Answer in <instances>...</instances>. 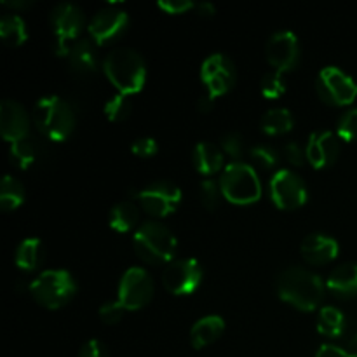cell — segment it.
Wrapping results in <instances>:
<instances>
[{"mask_svg":"<svg viewBox=\"0 0 357 357\" xmlns=\"http://www.w3.org/2000/svg\"><path fill=\"white\" fill-rule=\"evenodd\" d=\"M278 295L295 309L312 312L323 300L324 286L314 272L303 267H289L279 275Z\"/></svg>","mask_w":357,"mask_h":357,"instance_id":"obj_1","label":"cell"},{"mask_svg":"<svg viewBox=\"0 0 357 357\" xmlns=\"http://www.w3.org/2000/svg\"><path fill=\"white\" fill-rule=\"evenodd\" d=\"M103 72L119 91V94L131 96V94L139 93L145 86L146 66L142 54L135 49H112L103 61Z\"/></svg>","mask_w":357,"mask_h":357,"instance_id":"obj_2","label":"cell"},{"mask_svg":"<svg viewBox=\"0 0 357 357\" xmlns=\"http://www.w3.org/2000/svg\"><path fill=\"white\" fill-rule=\"evenodd\" d=\"M33 122L45 138L65 142L75 129V112L63 98L45 96L35 105Z\"/></svg>","mask_w":357,"mask_h":357,"instance_id":"obj_3","label":"cell"},{"mask_svg":"<svg viewBox=\"0 0 357 357\" xmlns=\"http://www.w3.org/2000/svg\"><path fill=\"white\" fill-rule=\"evenodd\" d=\"M135 251L143 261L152 265L171 264L176 253V237L167 227L157 222H146L136 230Z\"/></svg>","mask_w":357,"mask_h":357,"instance_id":"obj_4","label":"cell"},{"mask_svg":"<svg viewBox=\"0 0 357 357\" xmlns=\"http://www.w3.org/2000/svg\"><path fill=\"white\" fill-rule=\"evenodd\" d=\"M222 194L232 204L248 206L261 197V183L255 167L244 162H232L220 178Z\"/></svg>","mask_w":357,"mask_h":357,"instance_id":"obj_5","label":"cell"},{"mask_svg":"<svg viewBox=\"0 0 357 357\" xmlns=\"http://www.w3.org/2000/svg\"><path fill=\"white\" fill-rule=\"evenodd\" d=\"M30 293L38 305L49 310L65 307L75 296L77 284L66 271H45L30 284Z\"/></svg>","mask_w":357,"mask_h":357,"instance_id":"obj_6","label":"cell"},{"mask_svg":"<svg viewBox=\"0 0 357 357\" xmlns=\"http://www.w3.org/2000/svg\"><path fill=\"white\" fill-rule=\"evenodd\" d=\"M316 89L321 100L331 107L351 105L357 96V84L335 66H326L324 70H321Z\"/></svg>","mask_w":357,"mask_h":357,"instance_id":"obj_7","label":"cell"},{"mask_svg":"<svg viewBox=\"0 0 357 357\" xmlns=\"http://www.w3.org/2000/svg\"><path fill=\"white\" fill-rule=\"evenodd\" d=\"M51 26L56 38V52L58 56H68L72 45L79 40L84 28V14L73 3H59L51 14Z\"/></svg>","mask_w":357,"mask_h":357,"instance_id":"obj_8","label":"cell"},{"mask_svg":"<svg viewBox=\"0 0 357 357\" xmlns=\"http://www.w3.org/2000/svg\"><path fill=\"white\" fill-rule=\"evenodd\" d=\"M139 206L153 218H166L176 211L181 202V190L173 181H155L138 194Z\"/></svg>","mask_w":357,"mask_h":357,"instance_id":"obj_9","label":"cell"},{"mask_svg":"<svg viewBox=\"0 0 357 357\" xmlns=\"http://www.w3.org/2000/svg\"><path fill=\"white\" fill-rule=\"evenodd\" d=\"M153 298V281L149 272L132 267L122 275L117 302L126 310H139Z\"/></svg>","mask_w":357,"mask_h":357,"instance_id":"obj_10","label":"cell"},{"mask_svg":"<svg viewBox=\"0 0 357 357\" xmlns=\"http://www.w3.org/2000/svg\"><path fill=\"white\" fill-rule=\"evenodd\" d=\"M202 281V268L194 258H183L167 264L162 274L164 288L173 295H190Z\"/></svg>","mask_w":357,"mask_h":357,"instance_id":"obj_11","label":"cell"},{"mask_svg":"<svg viewBox=\"0 0 357 357\" xmlns=\"http://www.w3.org/2000/svg\"><path fill=\"white\" fill-rule=\"evenodd\" d=\"M271 197L279 209L302 208L307 202L305 183L293 171L281 169L271 180Z\"/></svg>","mask_w":357,"mask_h":357,"instance_id":"obj_12","label":"cell"},{"mask_svg":"<svg viewBox=\"0 0 357 357\" xmlns=\"http://www.w3.org/2000/svg\"><path fill=\"white\" fill-rule=\"evenodd\" d=\"M201 79L209 96H222V94L229 93L236 84V66L227 56L213 54L202 63Z\"/></svg>","mask_w":357,"mask_h":357,"instance_id":"obj_13","label":"cell"},{"mask_svg":"<svg viewBox=\"0 0 357 357\" xmlns=\"http://www.w3.org/2000/svg\"><path fill=\"white\" fill-rule=\"evenodd\" d=\"M128 24L129 17L126 10L117 9V7H105L100 13L94 14L87 30L94 44L107 45L117 40L128 30Z\"/></svg>","mask_w":357,"mask_h":357,"instance_id":"obj_14","label":"cell"},{"mask_svg":"<svg viewBox=\"0 0 357 357\" xmlns=\"http://www.w3.org/2000/svg\"><path fill=\"white\" fill-rule=\"evenodd\" d=\"M265 56H267V61L275 68V72H289L298 65V38L291 31H278L268 38Z\"/></svg>","mask_w":357,"mask_h":357,"instance_id":"obj_15","label":"cell"},{"mask_svg":"<svg viewBox=\"0 0 357 357\" xmlns=\"http://www.w3.org/2000/svg\"><path fill=\"white\" fill-rule=\"evenodd\" d=\"M307 159L316 169H324L337 162L340 153V138L331 131H316L307 143Z\"/></svg>","mask_w":357,"mask_h":357,"instance_id":"obj_16","label":"cell"},{"mask_svg":"<svg viewBox=\"0 0 357 357\" xmlns=\"http://www.w3.org/2000/svg\"><path fill=\"white\" fill-rule=\"evenodd\" d=\"M0 131H2V138L9 143L28 138L30 119H28L26 110L17 101L3 100L0 103Z\"/></svg>","mask_w":357,"mask_h":357,"instance_id":"obj_17","label":"cell"},{"mask_svg":"<svg viewBox=\"0 0 357 357\" xmlns=\"http://www.w3.org/2000/svg\"><path fill=\"white\" fill-rule=\"evenodd\" d=\"M302 258L310 265H326L338 257V243L323 234H312L302 243Z\"/></svg>","mask_w":357,"mask_h":357,"instance_id":"obj_18","label":"cell"},{"mask_svg":"<svg viewBox=\"0 0 357 357\" xmlns=\"http://www.w3.org/2000/svg\"><path fill=\"white\" fill-rule=\"evenodd\" d=\"M68 61L73 72L79 73V75H93L98 68L96 44L89 38H79L70 49Z\"/></svg>","mask_w":357,"mask_h":357,"instance_id":"obj_19","label":"cell"},{"mask_svg":"<svg viewBox=\"0 0 357 357\" xmlns=\"http://www.w3.org/2000/svg\"><path fill=\"white\" fill-rule=\"evenodd\" d=\"M328 289L340 300L357 296V264H344L335 268L328 278Z\"/></svg>","mask_w":357,"mask_h":357,"instance_id":"obj_20","label":"cell"},{"mask_svg":"<svg viewBox=\"0 0 357 357\" xmlns=\"http://www.w3.org/2000/svg\"><path fill=\"white\" fill-rule=\"evenodd\" d=\"M225 330V323L220 316L202 317L201 321L192 326L190 331V344L194 349H202L206 345H211L213 342L218 340Z\"/></svg>","mask_w":357,"mask_h":357,"instance_id":"obj_21","label":"cell"},{"mask_svg":"<svg viewBox=\"0 0 357 357\" xmlns=\"http://www.w3.org/2000/svg\"><path fill=\"white\" fill-rule=\"evenodd\" d=\"M194 166L201 174H215L223 167V153L215 143L202 142L194 150Z\"/></svg>","mask_w":357,"mask_h":357,"instance_id":"obj_22","label":"cell"},{"mask_svg":"<svg viewBox=\"0 0 357 357\" xmlns=\"http://www.w3.org/2000/svg\"><path fill=\"white\" fill-rule=\"evenodd\" d=\"M110 227L117 232L126 234L139 223V208L131 201H122L110 209Z\"/></svg>","mask_w":357,"mask_h":357,"instance_id":"obj_23","label":"cell"},{"mask_svg":"<svg viewBox=\"0 0 357 357\" xmlns=\"http://www.w3.org/2000/svg\"><path fill=\"white\" fill-rule=\"evenodd\" d=\"M0 37L9 47H20L26 42L28 31L24 21L16 14H7L0 21Z\"/></svg>","mask_w":357,"mask_h":357,"instance_id":"obj_24","label":"cell"},{"mask_svg":"<svg viewBox=\"0 0 357 357\" xmlns=\"http://www.w3.org/2000/svg\"><path fill=\"white\" fill-rule=\"evenodd\" d=\"M42 243L37 237H30V239H24L23 243L17 246L16 251V265L21 271L31 272L40 265L42 261Z\"/></svg>","mask_w":357,"mask_h":357,"instance_id":"obj_25","label":"cell"},{"mask_svg":"<svg viewBox=\"0 0 357 357\" xmlns=\"http://www.w3.org/2000/svg\"><path fill=\"white\" fill-rule=\"evenodd\" d=\"M293 124H295L293 115L286 108H272L261 117V131L272 136L286 135L291 131Z\"/></svg>","mask_w":357,"mask_h":357,"instance_id":"obj_26","label":"cell"},{"mask_svg":"<svg viewBox=\"0 0 357 357\" xmlns=\"http://www.w3.org/2000/svg\"><path fill=\"white\" fill-rule=\"evenodd\" d=\"M24 201V187L10 174H6L0 185V208L3 211H14Z\"/></svg>","mask_w":357,"mask_h":357,"instance_id":"obj_27","label":"cell"},{"mask_svg":"<svg viewBox=\"0 0 357 357\" xmlns=\"http://www.w3.org/2000/svg\"><path fill=\"white\" fill-rule=\"evenodd\" d=\"M345 317L335 307H324L319 312V321H317V331L324 337L337 338L344 333Z\"/></svg>","mask_w":357,"mask_h":357,"instance_id":"obj_28","label":"cell"},{"mask_svg":"<svg viewBox=\"0 0 357 357\" xmlns=\"http://www.w3.org/2000/svg\"><path fill=\"white\" fill-rule=\"evenodd\" d=\"M37 159V146L30 138L10 143V162L20 169H28Z\"/></svg>","mask_w":357,"mask_h":357,"instance_id":"obj_29","label":"cell"},{"mask_svg":"<svg viewBox=\"0 0 357 357\" xmlns=\"http://www.w3.org/2000/svg\"><path fill=\"white\" fill-rule=\"evenodd\" d=\"M132 112V101L131 98L126 94H115L112 100L107 101L105 105V115L110 122H122L131 115Z\"/></svg>","mask_w":357,"mask_h":357,"instance_id":"obj_30","label":"cell"},{"mask_svg":"<svg viewBox=\"0 0 357 357\" xmlns=\"http://www.w3.org/2000/svg\"><path fill=\"white\" fill-rule=\"evenodd\" d=\"M261 94L268 100H278L286 93V82L281 72H268L265 73L260 84Z\"/></svg>","mask_w":357,"mask_h":357,"instance_id":"obj_31","label":"cell"},{"mask_svg":"<svg viewBox=\"0 0 357 357\" xmlns=\"http://www.w3.org/2000/svg\"><path fill=\"white\" fill-rule=\"evenodd\" d=\"M250 155L251 159H253V162L257 164V166L264 167V169H272V167H275L279 164V153L268 145L253 146Z\"/></svg>","mask_w":357,"mask_h":357,"instance_id":"obj_32","label":"cell"},{"mask_svg":"<svg viewBox=\"0 0 357 357\" xmlns=\"http://www.w3.org/2000/svg\"><path fill=\"white\" fill-rule=\"evenodd\" d=\"M220 195H223L222 187L215 180H204L199 187V199H201L202 206L209 211H213L218 206Z\"/></svg>","mask_w":357,"mask_h":357,"instance_id":"obj_33","label":"cell"},{"mask_svg":"<svg viewBox=\"0 0 357 357\" xmlns=\"http://www.w3.org/2000/svg\"><path fill=\"white\" fill-rule=\"evenodd\" d=\"M337 136L344 139V142H354V139H357V108L342 115L340 122H338Z\"/></svg>","mask_w":357,"mask_h":357,"instance_id":"obj_34","label":"cell"},{"mask_svg":"<svg viewBox=\"0 0 357 357\" xmlns=\"http://www.w3.org/2000/svg\"><path fill=\"white\" fill-rule=\"evenodd\" d=\"M222 149L223 152H225L229 157H232V159H241L244 152L243 139H241V136L236 135V132L225 135L222 138Z\"/></svg>","mask_w":357,"mask_h":357,"instance_id":"obj_35","label":"cell"},{"mask_svg":"<svg viewBox=\"0 0 357 357\" xmlns=\"http://www.w3.org/2000/svg\"><path fill=\"white\" fill-rule=\"evenodd\" d=\"M131 150L136 157L149 159V157L155 155L157 150H159V146H157V142L153 138H138L132 142Z\"/></svg>","mask_w":357,"mask_h":357,"instance_id":"obj_36","label":"cell"},{"mask_svg":"<svg viewBox=\"0 0 357 357\" xmlns=\"http://www.w3.org/2000/svg\"><path fill=\"white\" fill-rule=\"evenodd\" d=\"M126 314V309L119 302H108L100 309V317L105 324H117Z\"/></svg>","mask_w":357,"mask_h":357,"instance_id":"obj_37","label":"cell"},{"mask_svg":"<svg viewBox=\"0 0 357 357\" xmlns=\"http://www.w3.org/2000/svg\"><path fill=\"white\" fill-rule=\"evenodd\" d=\"M157 6L167 14H183L187 10L194 9L195 3L190 2V0H160Z\"/></svg>","mask_w":357,"mask_h":357,"instance_id":"obj_38","label":"cell"},{"mask_svg":"<svg viewBox=\"0 0 357 357\" xmlns=\"http://www.w3.org/2000/svg\"><path fill=\"white\" fill-rule=\"evenodd\" d=\"M79 357H108V351L103 342L89 340L87 344L82 345Z\"/></svg>","mask_w":357,"mask_h":357,"instance_id":"obj_39","label":"cell"},{"mask_svg":"<svg viewBox=\"0 0 357 357\" xmlns=\"http://www.w3.org/2000/svg\"><path fill=\"white\" fill-rule=\"evenodd\" d=\"M284 157L291 166L296 167L302 166V164L305 162V152H303L296 143H288V145L284 146Z\"/></svg>","mask_w":357,"mask_h":357,"instance_id":"obj_40","label":"cell"},{"mask_svg":"<svg viewBox=\"0 0 357 357\" xmlns=\"http://www.w3.org/2000/svg\"><path fill=\"white\" fill-rule=\"evenodd\" d=\"M316 357H349L347 351L342 347H337V345L324 344L321 345L319 351L316 352Z\"/></svg>","mask_w":357,"mask_h":357,"instance_id":"obj_41","label":"cell"},{"mask_svg":"<svg viewBox=\"0 0 357 357\" xmlns=\"http://www.w3.org/2000/svg\"><path fill=\"white\" fill-rule=\"evenodd\" d=\"M197 105H199V110L204 112V114H208V112L213 110V105H215V98L209 96V94H204V96L199 98Z\"/></svg>","mask_w":357,"mask_h":357,"instance_id":"obj_42","label":"cell"},{"mask_svg":"<svg viewBox=\"0 0 357 357\" xmlns=\"http://www.w3.org/2000/svg\"><path fill=\"white\" fill-rule=\"evenodd\" d=\"M197 10H199V14H201V16H213V14H215V6H213V3H209V2H202V3H199L197 6Z\"/></svg>","mask_w":357,"mask_h":357,"instance_id":"obj_43","label":"cell"},{"mask_svg":"<svg viewBox=\"0 0 357 357\" xmlns=\"http://www.w3.org/2000/svg\"><path fill=\"white\" fill-rule=\"evenodd\" d=\"M347 356L349 357H357V335L354 338L351 340V344H349L347 347Z\"/></svg>","mask_w":357,"mask_h":357,"instance_id":"obj_44","label":"cell"},{"mask_svg":"<svg viewBox=\"0 0 357 357\" xmlns=\"http://www.w3.org/2000/svg\"><path fill=\"white\" fill-rule=\"evenodd\" d=\"M6 7H14V9H21V7L31 6V2H3Z\"/></svg>","mask_w":357,"mask_h":357,"instance_id":"obj_45","label":"cell"}]
</instances>
